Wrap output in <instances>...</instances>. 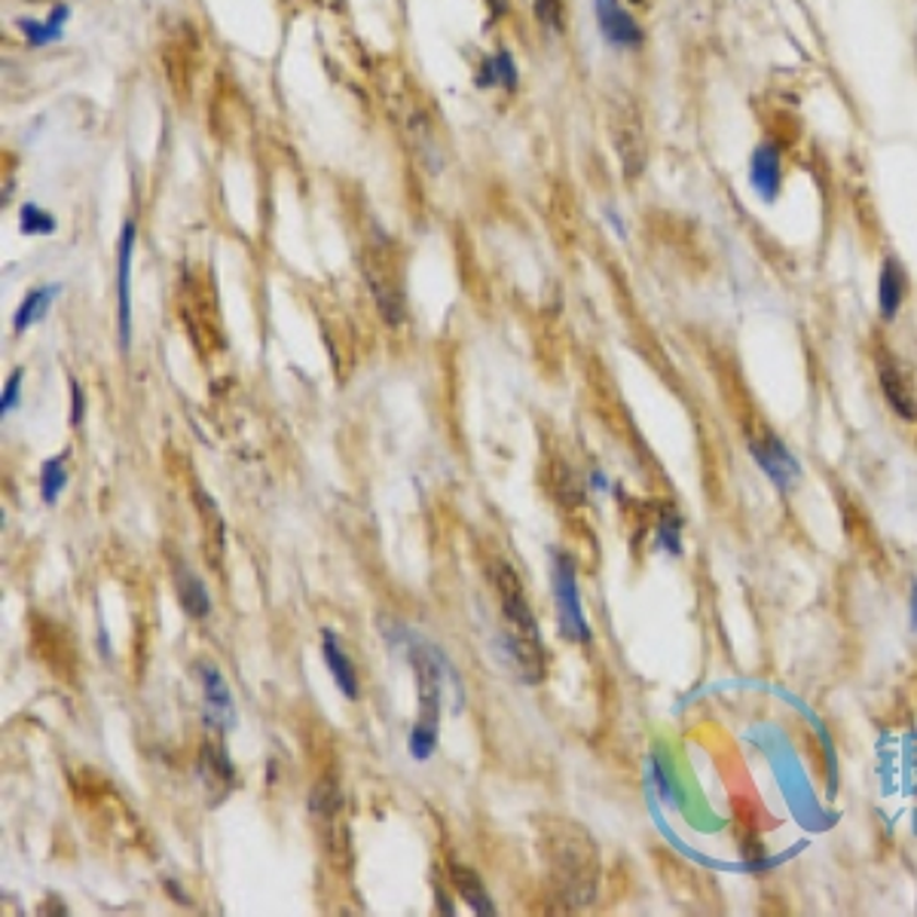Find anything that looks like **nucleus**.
I'll list each match as a JSON object with an SVG mask.
<instances>
[{
    "label": "nucleus",
    "mask_w": 917,
    "mask_h": 917,
    "mask_svg": "<svg viewBox=\"0 0 917 917\" xmlns=\"http://www.w3.org/2000/svg\"><path fill=\"white\" fill-rule=\"evenodd\" d=\"M496 578V593L505 612V639H508V651H512L514 663L520 667V673L527 682H539L544 677V648H542V633L539 624L532 618L524 585L517 578V572L502 560L493 569Z\"/></svg>",
    "instance_id": "nucleus-1"
},
{
    "label": "nucleus",
    "mask_w": 917,
    "mask_h": 917,
    "mask_svg": "<svg viewBox=\"0 0 917 917\" xmlns=\"http://www.w3.org/2000/svg\"><path fill=\"white\" fill-rule=\"evenodd\" d=\"M544 838L551 842L548 862L556 878V887L566 893L569 903H590L597 887V847L590 842V835L572 823H551Z\"/></svg>",
    "instance_id": "nucleus-2"
},
{
    "label": "nucleus",
    "mask_w": 917,
    "mask_h": 917,
    "mask_svg": "<svg viewBox=\"0 0 917 917\" xmlns=\"http://www.w3.org/2000/svg\"><path fill=\"white\" fill-rule=\"evenodd\" d=\"M413 670L420 679V719L410 731V752L416 762L432 759L437 743V713H440V661L428 646L413 651Z\"/></svg>",
    "instance_id": "nucleus-3"
},
{
    "label": "nucleus",
    "mask_w": 917,
    "mask_h": 917,
    "mask_svg": "<svg viewBox=\"0 0 917 917\" xmlns=\"http://www.w3.org/2000/svg\"><path fill=\"white\" fill-rule=\"evenodd\" d=\"M551 581H554V600H556V609H560V627H563V633H566V639L587 643V639H590V627H587V618H585V612H581L578 575H575V563H572V556L554 551Z\"/></svg>",
    "instance_id": "nucleus-4"
},
{
    "label": "nucleus",
    "mask_w": 917,
    "mask_h": 917,
    "mask_svg": "<svg viewBox=\"0 0 917 917\" xmlns=\"http://www.w3.org/2000/svg\"><path fill=\"white\" fill-rule=\"evenodd\" d=\"M593 13H597V28L606 37V44L621 46V49L643 44V31L636 25V19L621 7V0H593Z\"/></svg>",
    "instance_id": "nucleus-5"
},
{
    "label": "nucleus",
    "mask_w": 917,
    "mask_h": 917,
    "mask_svg": "<svg viewBox=\"0 0 917 917\" xmlns=\"http://www.w3.org/2000/svg\"><path fill=\"white\" fill-rule=\"evenodd\" d=\"M199 679H202V697H205V719L214 728H230L236 722L233 713V697H230V685L221 677V670L214 663H199Z\"/></svg>",
    "instance_id": "nucleus-6"
},
{
    "label": "nucleus",
    "mask_w": 917,
    "mask_h": 917,
    "mask_svg": "<svg viewBox=\"0 0 917 917\" xmlns=\"http://www.w3.org/2000/svg\"><path fill=\"white\" fill-rule=\"evenodd\" d=\"M750 184L755 193L765 202L777 199L783 184V163L780 151L774 144H759L750 156Z\"/></svg>",
    "instance_id": "nucleus-7"
},
{
    "label": "nucleus",
    "mask_w": 917,
    "mask_h": 917,
    "mask_svg": "<svg viewBox=\"0 0 917 917\" xmlns=\"http://www.w3.org/2000/svg\"><path fill=\"white\" fill-rule=\"evenodd\" d=\"M752 456L759 459V466H762V471H765L767 478L777 483V486H783V490H789L792 478H798V462L774 435H765L762 440H752Z\"/></svg>",
    "instance_id": "nucleus-8"
},
{
    "label": "nucleus",
    "mask_w": 917,
    "mask_h": 917,
    "mask_svg": "<svg viewBox=\"0 0 917 917\" xmlns=\"http://www.w3.org/2000/svg\"><path fill=\"white\" fill-rule=\"evenodd\" d=\"M136 221H126L120 233V260H117V297H120V340L129 346V272H132V251H136Z\"/></svg>",
    "instance_id": "nucleus-9"
},
{
    "label": "nucleus",
    "mask_w": 917,
    "mask_h": 917,
    "mask_svg": "<svg viewBox=\"0 0 917 917\" xmlns=\"http://www.w3.org/2000/svg\"><path fill=\"white\" fill-rule=\"evenodd\" d=\"M450 881H452V887L459 890V896L471 905V912H478V915H483V917L496 915L493 900H490V893L483 890L481 878H478L474 869H468V866H462V862L450 859Z\"/></svg>",
    "instance_id": "nucleus-10"
},
{
    "label": "nucleus",
    "mask_w": 917,
    "mask_h": 917,
    "mask_svg": "<svg viewBox=\"0 0 917 917\" xmlns=\"http://www.w3.org/2000/svg\"><path fill=\"white\" fill-rule=\"evenodd\" d=\"M474 83H478L481 90H490V86H502V90L508 92L517 90L520 71H517V61H514L512 52H508V49H498L496 56L483 59L481 71L474 77Z\"/></svg>",
    "instance_id": "nucleus-11"
},
{
    "label": "nucleus",
    "mask_w": 917,
    "mask_h": 917,
    "mask_svg": "<svg viewBox=\"0 0 917 917\" xmlns=\"http://www.w3.org/2000/svg\"><path fill=\"white\" fill-rule=\"evenodd\" d=\"M68 15H71V7L59 3V7L49 10V15H46L44 22H37V19H19L15 28L25 34V40H28L31 46H49L61 37Z\"/></svg>",
    "instance_id": "nucleus-12"
},
{
    "label": "nucleus",
    "mask_w": 917,
    "mask_h": 917,
    "mask_svg": "<svg viewBox=\"0 0 917 917\" xmlns=\"http://www.w3.org/2000/svg\"><path fill=\"white\" fill-rule=\"evenodd\" d=\"M321 648H325V661H328L333 682L340 685V692L346 694L349 701H355V697H358V677L352 673V663H349L346 651L340 648V639H337L331 631H325Z\"/></svg>",
    "instance_id": "nucleus-13"
},
{
    "label": "nucleus",
    "mask_w": 917,
    "mask_h": 917,
    "mask_svg": "<svg viewBox=\"0 0 917 917\" xmlns=\"http://www.w3.org/2000/svg\"><path fill=\"white\" fill-rule=\"evenodd\" d=\"M905 301V275L903 267L896 260H887L884 270H881V282H878V306H881V316L893 321L900 316V306Z\"/></svg>",
    "instance_id": "nucleus-14"
},
{
    "label": "nucleus",
    "mask_w": 917,
    "mask_h": 917,
    "mask_svg": "<svg viewBox=\"0 0 917 917\" xmlns=\"http://www.w3.org/2000/svg\"><path fill=\"white\" fill-rule=\"evenodd\" d=\"M175 585H178V600H181L184 612H187V615H190V618L209 615V612H211L209 590H205L202 578H199L193 569H187V566H178Z\"/></svg>",
    "instance_id": "nucleus-15"
},
{
    "label": "nucleus",
    "mask_w": 917,
    "mask_h": 917,
    "mask_svg": "<svg viewBox=\"0 0 917 917\" xmlns=\"http://www.w3.org/2000/svg\"><path fill=\"white\" fill-rule=\"evenodd\" d=\"M59 291H61L59 285H44V287H34V291H28V297H25L22 306L15 309V318H13L15 333L28 331L34 321H40V318L49 313V306H52V301H56V294H59Z\"/></svg>",
    "instance_id": "nucleus-16"
},
{
    "label": "nucleus",
    "mask_w": 917,
    "mask_h": 917,
    "mask_svg": "<svg viewBox=\"0 0 917 917\" xmlns=\"http://www.w3.org/2000/svg\"><path fill=\"white\" fill-rule=\"evenodd\" d=\"M881 386H884V395H887L890 407H893L903 420H917L915 395L908 391L903 374H900L893 364H884V367H881Z\"/></svg>",
    "instance_id": "nucleus-17"
},
{
    "label": "nucleus",
    "mask_w": 917,
    "mask_h": 917,
    "mask_svg": "<svg viewBox=\"0 0 917 917\" xmlns=\"http://www.w3.org/2000/svg\"><path fill=\"white\" fill-rule=\"evenodd\" d=\"M19 230L25 236H49V233H56V218L40 209V205L28 202L19 211Z\"/></svg>",
    "instance_id": "nucleus-18"
},
{
    "label": "nucleus",
    "mask_w": 917,
    "mask_h": 917,
    "mask_svg": "<svg viewBox=\"0 0 917 917\" xmlns=\"http://www.w3.org/2000/svg\"><path fill=\"white\" fill-rule=\"evenodd\" d=\"M202 771H205V777H209L211 783H221L224 789L233 786V767H230V762H226L224 750L205 746V750H202Z\"/></svg>",
    "instance_id": "nucleus-19"
},
{
    "label": "nucleus",
    "mask_w": 917,
    "mask_h": 917,
    "mask_svg": "<svg viewBox=\"0 0 917 917\" xmlns=\"http://www.w3.org/2000/svg\"><path fill=\"white\" fill-rule=\"evenodd\" d=\"M64 483H68V474H64V456H56V459H49L44 466V471H40V490H44V502H56L59 498V493L64 490Z\"/></svg>",
    "instance_id": "nucleus-20"
},
{
    "label": "nucleus",
    "mask_w": 917,
    "mask_h": 917,
    "mask_svg": "<svg viewBox=\"0 0 917 917\" xmlns=\"http://www.w3.org/2000/svg\"><path fill=\"white\" fill-rule=\"evenodd\" d=\"M536 15L544 28L563 31V0H536Z\"/></svg>",
    "instance_id": "nucleus-21"
},
{
    "label": "nucleus",
    "mask_w": 917,
    "mask_h": 917,
    "mask_svg": "<svg viewBox=\"0 0 917 917\" xmlns=\"http://www.w3.org/2000/svg\"><path fill=\"white\" fill-rule=\"evenodd\" d=\"M658 539H661V544L670 551V554H679L682 548H679V520L677 517H663L661 527H658Z\"/></svg>",
    "instance_id": "nucleus-22"
},
{
    "label": "nucleus",
    "mask_w": 917,
    "mask_h": 917,
    "mask_svg": "<svg viewBox=\"0 0 917 917\" xmlns=\"http://www.w3.org/2000/svg\"><path fill=\"white\" fill-rule=\"evenodd\" d=\"M19 389H22V371H15L10 376V383H7V389H3V401H0V413L3 416H10V410L19 407Z\"/></svg>",
    "instance_id": "nucleus-23"
},
{
    "label": "nucleus",
    "mask_w": 917,
    "mask_h": 917,
    "mask_svg": "<svg viewBox=\"0 0 917 917\" xmlns=\"http://www.w3.org/2000/svg\"><path fill=\"white\" fill-rule=\"evenodd\" d=\"M71 391H74V416H71V422H80L83 420V391H80V386L77 383H71Z\"/></svg>",
    "instance_id": "nucleus-24"
},
{
    "label": "nucleus",
    "mask_w": 917,
    "mask_h": 917,
    "mask_svg": "<svg viewBox=\"0 0 917 917\" xmlns=\"http://www.w3.org/2000/svg\"><path fill=\"white\" fill-rule=\"evenodd\" d=\"M912 609H915V627H917V585H915V593H912Z\"/></svg>",
    "instance_id": "nucleus-25"
},
{
    "label": "nucleus",
    "mask_w": 917,
    "mask_h": 917,
    "mask_svg": "<svg viewBox=\"0 0 917 917\" xmlns=\"http://www.w3.org/2000/svg\"><path fill=\"white\" fill-rule=\"evenodd\" d=\"M631 3H646V0H631Z\"/></svg>",
    "instance_id": "nucleus-26"
}]
</instances>
